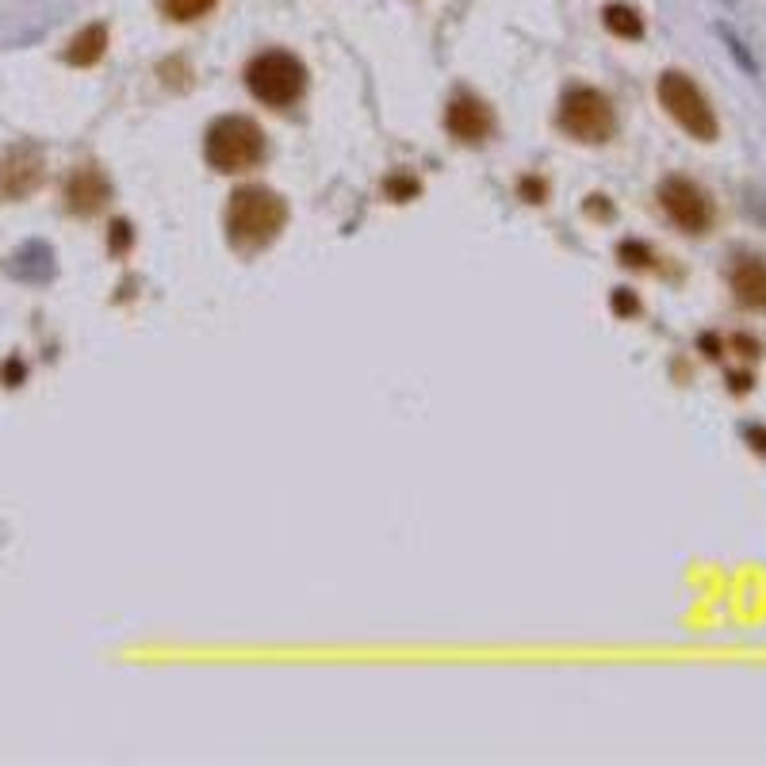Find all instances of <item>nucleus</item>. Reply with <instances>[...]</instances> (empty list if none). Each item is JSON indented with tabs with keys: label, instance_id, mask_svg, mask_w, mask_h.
<instances>
[{
	"label": "nucleus",
	"instance_id": "obj_1",
	"mask_svg": "<svg viewBox=\"0 0 766 766\" xmlns=\"http://www.w3.org/2000/svg\"><path fill=\"white\" fill-rule=\"evenodd\" d=\"M288 223V208L276 192L261 185H246L226 203V238L238 250H261Z\"/></svg>",
	"mask_w": 766,
	"mask_h": 766
},
{
	"label": "nucleus",
	"instance_id": "obj_2",
	"mask_svg": "<svg viewBox=\"0 0 766 766\" xmlns=\"http://www.w3.org/2000/svg\"><path fill=\"white\" fill-rule=\"evenodd\" d=\"M203 158L215 173H246L265 162V135L246 115H223L203 135Z\"/></svg>",
	"mask_w": 766,
	"mask_h": 766
},
{
	"label": "nucleus",
	"instance_id": "obj_3",
	"mask_svg": "<svg viewBox=\"0 0 766 766\" xmlns=\"http://www.w3.org/2000/svg\"><path fill=\"white\" fill-rule=\"evenodd\" d=\"M655 97H660L663 112H667L690 138H698V142H717L720 138V120H717V112H713L710 97H705L694 77H686L682 70L660 73Z\"/></svg>",
	"mask_w": 766,
	"mask_h": 766
},
{
	"label": "nucleus",
	"instance_id": "obj_4",
	"mask_svg": "<svg viewBox=\"0 0 766 766\" xmlns=\"http://www.w3.org/2000/svg\"><path fill=\"white\" fill-rule=\"evenodd\" d=\"M246 85L268 108H288L306 92V65L288 50H265L246 65Z\"/></svg>",
	"mask_w": 766,
	"mask_h": 766
},
{
	"label": "nucleus",
	"instance_id": "obj_5",
	"mask_svg": "<svg viewBox=\"0 0 766 766\" xmlns=\"http://www.w3.org/2000/svg\"><path fill=\"white\" fill-rule=\"evenodd\" d=\"M560 130L587 146H602L617 135V112H613L610 97L590 85H575L560 100Z\"/></svg>",
	"mask_w": 766,
	"mask_h": 766
},
{
	"label": "nucleus",
	"instance_id": "obj_6",
	"mask_svg": "<svg viewBox=\"0 0 766 766\" xmlns=\"http://www.w3.org/2000/svg\"><path fill=\"white\" fill-rule=\"evenodd\" d=\"M655 200H660L663 215L690 238L710 235L713 226H717V203H713V196L690 177H678V173L663 177L660 188H655Z\"/></svg>",
	"mask_w": 766,
	"mask_h": 766
},
{
	"label": "nucleus",
	"instance_id": "obj_7",
	"mask_svg": "<svg viewBox=\"0 0 766 766\" xmlns=\"http://www.w3.org/2000/svg\"><path fill=\"white\" fill-rule=\"evenodd\" d=\"M42 185V153L35 146H16L0 158V196L27 200Z\"/></svg>",
	"mask_w": 766,
	"mask_h": 766
},
{
	"label": "nucleus",
	"instance_id": "obj_8",
	"mask_svg": "<svg viewBox=\"0 0 766 766\" xmlns=\"http://www.w3.org/2000/svg\"><path fill=\"white\" fill-rule=\"evenodd\" d=\"M108 200H112V185H108V177L97 165H81V169L70 173V180H65V208L73 215L81 218L100 215L108 208Z\"/></svg>",
	"mask_w": 766,
	"mask_h": 766
},
{
	"label": "nucleus",
	"instance_id": "obj_9",
	"mask_svg": "<svg viewBox=\"0 0 766 766\" xmlns=\"http://www.w3.org/2000/svg\"><path fill=\"white\" fill-rule=\"evenodd\" d=\"M444 127L452 138L468 146H479L494 135V112L479 97H456L444 112Z\"/></svg>",
	"mask_w": 766,
	"mask_h": 766
},
{
	"label": "nucleus",
	"instance_id": "obj_10",
	"mask_svg": "<svg viewBox=\"0 0 766 766\" xmlns=\"http://www.w3.org/2000/svg\"><path fill=\"white\" fill-rule=\"evenodd\" d=\"M728 288L743 311H766V261L736 258V265L728 268Z\"/></svg>",
	"mask_w": 766,
	"mask_h": 766
},
{
	"label": "nucleus",
	"instance_id": "obj_11",
	"mask_svg": "<svg viewBox=\"0 0 766 766\" xmlns=\"http://www.w3.org/2000/svg\"><path fill=\"white\" fill-rule=\"evenodd\" d=\"M9 273L16 276V280H32V284L50 280V276H54V253L42 242H27L24 250L9 261Z\"/></svg>",
	"mask_w": 766,
	"mask_h": 766
},
{
	"label": "nucleus",
	"instance_id": "obj_12",
	"mask_svg": "<svg viewBox=\"0 0 766 766\" xmlns=\"http://www.w3.org/2000/svg\"><path fill=\"white\" fill-rule=\"evenodd\" d=\"M104 50H108V27L89 24L70 39V47H65V62L81 65L85 70V65H97L100 58H104Z\"/></svg>",
	"mask_w": 766,
	"mask_h": 766
},
{
	"label": "nucleus",
	"instance_id": "obj_13",
	"mask_svg": "<svg viewBox=\"0 0 766 766\" xmlns=\"http://www.w3.org/2000/svg\"><path fill=\"white\" fill-rule=\"evenodd\" d=\"M602 24L610 35H617V39H644V20H640V12L632 9V4H605L602 12Z\"/></svg>",
	"mask_w": 766,
	"mask_h": 766
},
{
	"label": "nucleus",
	"instance_id": "obj_14",
	"mask_svg": "<svg viewBox=\"0 0 766 766\" xmlns=\"http://www.w3.org/2000/svg\"><path fill=\"white\" fill-rule=\"evenodd\" d=\"M215 4H218V0H162L165 16H169V20H180V24L208 16V12L215 9Z\"/></svg>",
	"mask_w": 766,
	"mask_h": 766
},
{
	"label": "nucleus",
	"instance_id": "obj_15",
	"mask_svg": "<svg viewBox=\"0 0 766 766\" xmlns=\"http://www.w3.org/2000/svg\"><path fill=\"white\" fill-rule=\"evenodd\" d=\"M725 346L732 349L736 356H743V361H751V364H755V361H763V353H766V349H763V341H758L755 334H743V330H740V334H732V338H728Z\"/></svg>",
	"mask_w": 766,
	"mask_h": 766
},
{
	"label": "nucleus",
	"instance_id": "obj_16",
	"mask_svg": "<svg viewBox=\"0 0 766 766\" xmlns=\"http://www.w3.org/2000/svg\"><path fill=\"white\" fill-rule=\"evenodd\" d=\"M617 258H621V265L629 268H648L652 265V250H648L644 242H621V250H617Z\"/></svg>",
	"mask_w": 766,
	"mask_h": 766
},
{
	"label": "nucleus",
	"instance_id": "obj_17",
	"mask_svg": "<svg viewBox=\"0 0 766 766\" xmlns=\"http://www.w3.org/2000/svg\"><path fill=\"white\" fill-rule=\"evenodd\" d=\"M740 437L748 441V449L755 452V456H766V426L763 422H743Z\"/></svg>",
	"mask_w": 766,
	"mask_h": 766
},
{
	"label": "nucleus",
	"instance_id": "obj_18",
	"mask_svg": "<svg viewBox=\"0 0 766 766\" xmlns=\"http://www.w3.org/2000/svg\"><path fill=\"white\" fill-rule=\"evenodd\" d=\"M0 379H4V388H20L27 379V364L20 356H9V361L0 364Z\"/></svg>",
	"mask_w": 766,
	"mask_h": 766
},
{
	"label": "nucleus",
	"instance_id": "obj_19",
	"mask_svg": "<svg viewBox=\"0 0 766 766\" xmlns=\"http://www.w3.org/2000/svg\"><path fill=\"white\" fill-rule=\"evenodd\" d=\"M725 384H728V391H732V395H748V391L755 388V372L736 368V372H728V376H725Z\"/></svg>",
	"mask_w": 766,
	"mask_h": 766
},
{
	"label": "nucleus",
	"instance_id": "obj_20",
	"mask_svg": "<svg viewBox=\"0 0 766 766\" xmlns=\"http://www.w3.org/2000/svg\"><path fill=\"white\" fill-rule=\"evenodd\" d=\"M613 311H617V315H637V311H640L637 296H632V291H625V288H617V291H613Z\"/></svg>",
	"mask_w": 766,
	"mask_h": 766
},
{
	"label": "nucleus",
	"instance_id": "obj_21",
	"mask_svg": "<svg viewBox=\"0 0 766 766\" xmlns=\"http://www.w3.org/2000/svg\"><path fill=\"white\" fill-rule=\"evenodd\" d=\"M698 349H702L705 356H710V361H720V356H725V341L717 338V334H702V338H698Z\"/></svg>",
	"mask_w": 766,
	"mask_h": 766
},
{
	"label": "nucleus",
	"instance_id": "obj_22",
	"mask_svg": "<svg viewBox=\"0 0 766 766\" xmlns=\"http://www.w3.org/2000/svg\"><path fill=\"white\" fill-rule=\"evenodd\" d=\"M108 246H112V253H123L130 246V223H115L112 226V238H108Z\"/></svg>",
	"mask_w": 766,
	"mask_h": 766
},
{
	"label": "nucleus",
	"instance_id": "obj_23",
	"mask_svg": "<svg viewBox=\"0 0 766 766\" xmlns=\"http://www.w3.org/2000/svg\"><path fill=\"white\" fill-rule=\"evenodd\" d=\"M522 192L529 196V203H541L544 200V185H537V180H525Z\"/></svg>",
	"mask_w": 766,
	"mask_h": 766
},
{
	"label": "nucleus",
	"instance_id": "obj_24",
	"mask_svg": "<svg viewBox=\"0 0 766 766\" xmlns=\"http://www.w3.org/2000/svg\"><path fill=\"white\" fill-rule=\"evenodd\" d=\"M388 192H395L399 200H406V196L418 192V185H403V180H388Z\"/></svg>",
	"mask_w": 766,
	"mask_h": 766
}]
</instances>
